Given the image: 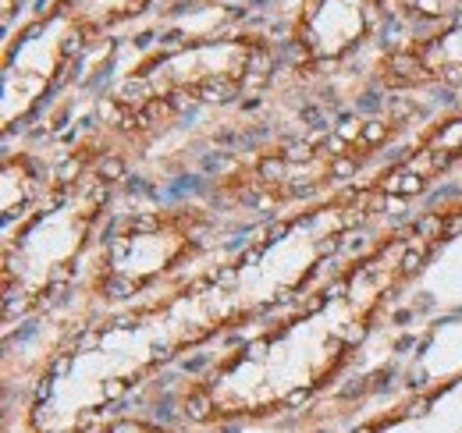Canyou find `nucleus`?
<instances>
[{
  "mask_svg": "<svg viewBox=\"0 0 462 433\" xmlns=\"http://www.w3.org/2000/svg\"><path fill=\"white\" fill-rule=\"evenodd\" d=\"M86 43L47 11L25 18L4 40V139L25 128L58 93Z\"/></svg>",
  "mask_w": 462,
  "mask_h": 433,
  "instance_id": "6e6552de",
  "label": "nucleus"
},
{
  "mask_svg": "<svg viewBox=\"0 0 462 433\" xmlns=\"http://www.w3.org/2000/svg\"><path fill=\"white\" fill-rule=\"evenodd\" d=\"M132 157L97 124L82 132L54 163V178L40 203L4 227V341L14 327H29L64 302L117 214Z\"/></svg>",
  "mask_w": 462,
  "mask_h": 433,
  "instance_id": "7ed1b4c3",
  "label": "nucleus"
},
{
  "mask_svg": "<svg viewBox=\"0 0 462 433\" xmlns=\"http://www.w3.org/2000/svg\"><path fill=\"white\" fill-rule=\"evenodd\" d=\"M366 89L384 100H416L427 93L462 97V14L427 29L405 32L370 57Z\"/></svg>",
  "mask_w": 462,
  "mask_h": 433,
  "instance_id": "1a4fd4ad",
  "label": "nucleus"
},
{
  "mask_svg": "<svg viewBox=\"0 0 462 433\" xmlns=\"http://www.w3.org/2000/svg\"><path fill=\"white\" fill-rule=\"evenodd\" d=\"M423 121L416 100H381L374 107H356L335 121L310 124L302 132L260 143L214 174L199 192L217 214L278 216L320 203L338 189L356 185L388 161V150H399L402 139Z\"/></svg>",
  "mask_w": 462,
  "mask_h": 433,
  "instance_id": "20e7f679",
  "label": "nucleus"
},
{
  "mask_svg": "<svg viewBox=\"0 0 462 433\" xmlns=\"http://www.w3.org/2000/svg\"><path fill=\"white\" fill-rule=\"evenodd\" d=\"M225 214L207 199L117 210L79 281L86 317L135 306L210 263L221 249Z\"/></svg>",
  "mask_w": 462,
  "mask_h": 433,
  "instance_id": "423d86ee",
  "label": "nucleus"
},
{
  "mask_svg": "<svg viewBox=\"0 0 462 433\" xmlns=\"http://www.w3.org/2000/svg\"><path fill=\"white\" fill-rule=\"evenodd\" d=\"M392 14L405 32H427L462 14V0H392Z\"/></svg>",
  "mask_w": 462,
  "mask_h": 433,
  "instance_id": "ddd939ff",
  "label": "nucleus"
},
{
  "mask_svg": "<svg viewBox=\"0 0 462 433\" xmlns=\"http://www.w3.org/2000/svg\"><path fill=\"white\" fill-rule=\"evenodd\" d=\"M459 235L462 185H456L377 231L299 302L185 373L171 394V419L185 430H228L313 409Z\"/></svg>",
  "mask_w": 462,
  "mask_h": 433,
  "instance_id": "f03ea898",
  "label": "nucleus"
},
{
  "mask_svg": "<svg viewBox=\"0 0 462 433\" xmlns=\"http://www.w3.org/2000/svg\"><path fill=\"white\" fill-rule=\"evenodd\" d=\"M89 433H185V427L178 419L150 416L143 409H125L117 416H107L104 423H97Z\"/></svg>",
  "mask_w": 462,
  "mask_h": 433,
  "instance_id": "4468645a",
  "label": "nucleus"
},
{
  "mask_svg": "<svg viewBox=\"0 0 462 433\" xmlns=\"http://www.w3.org/2000/svg\"><path fill=\"white\" fill-rule=\"evenodd\" d=\"M285 51L263 29L199 32L139 57L107 89L97 128L139 161L164 132L207 107H235L274 82Z\"/></svg>",
  "mask_w": 462,
  "mask_h": 433,
  "instance_id": "39448f33",
  "label": "nucleus"
},
{
  "mask_svg": "<svg viewBox=\"0 0 462 433\" xmlns=\"http://www.w3.org/2000/svg\"><path fill=\"white\" fill-rule=\"evenodd\" d=\"M54 178V163L29 146H7L0 161V216L4 227L29 214Z\"/></svg>",
  "mask_w": 462,
  "mask_h": 433,
  "instance_id": "f8f14e48",
  "label": "nucleus"
},
{
  "mask_svg": "<svg viewBox=\"0 0 462 433\" xmlns=\"http://www.w3.org/2000/svg\"><path fill=\"white\" fill-rule=\"evenodd\" d=\"M392 18V0H299L282 40L285 75L295 86L342 75L363 54H377L388 43Z\"/></svg>",
  "mask_w": 462,
  "mask_h": 433,
  "instance_id": "0eeeda50",
  "label": "nucleus"
},
{
  "mask_svg": "<svg viewBox=\"0 0 462 433\" xmlns=\"http://www.w3.org/2000/svg\"><path fill=\"white\" fill-rule=\"evenodd\" d=\"M338 433H462V366Z\"/></svg>",
  "mask_w": 462,
  "mask_h": 433,
  "instance_id": "9d476101",
  "label": "nucleus"
},
{
  "mask_svg": "<svg viewBox=\"0 0 462 433\" xmlns=\"http://www.w3.org/2000/svg\"><path fill=\"white\" fill-rule=\"evenodd\" d=\"M392 207L359 178L335 196L263 220L242 245L115 313L82 317L25 380L14 433H89L185 355L260 327L299 302L348 242Z\"/></svg>",
  "mask_w": 462,
  "mask_h": 433,
  "instance_id": "f257e3e1",
  "label": "nucleus"
},
{
  "mask_svg": "<svg viewBox=\"0 0 462 433\" xmlns=\"http://www.w3.org/2000/svg\"><path fill=\"white\" fill-rule=\"evenodd\" d=\"M18 7H22V0H4V4H0V11H4L0 18H4V29H7V32H11V22H14V11H18Z\"/></svg>",
  "mask_w": 462,
  "mask_h": 433,
  "instance_id": "2eb2a0df",
  "label": "nucleus"
},
{
  "mask_svg": "<svg viewBox=\"0 0 462 433\" xmlns=\"http://www.w3.org/2000/svg\"><path fill=\"white\" fill-rule=\"evenodd\" d=\"M178 4H185V0H47L43 11L51 18H58L60 25H68L89 51L100 40L115 36L117 29L143 22L157 11L178 7Z\"/></svg>",
  "mask_w": 462,
  "mask_h": 433,
  "instance_id": "9b49d317",
  "label": "nucleus"
}]
</instances>
